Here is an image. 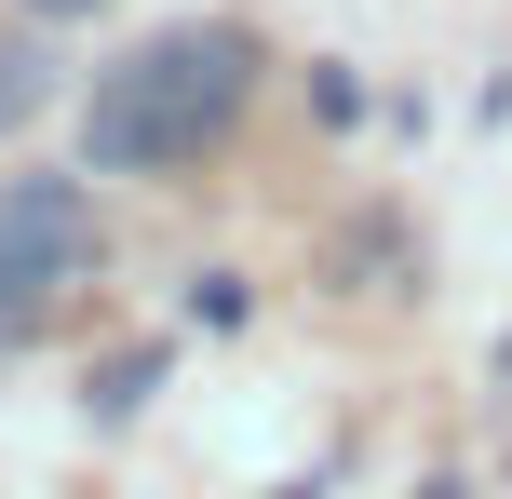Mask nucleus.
Masks as SVG:
<instances>
[{
	"label": "nucleus",
	"mask_w": 512,
	"mask_h": 499,
	"mask_svg": "<svg viewBox=\"0 0 512 499\" xmlns=\"http://www.w3.org/2000/svg\"><path fill=\"white\" fill-rule=\"evenodd\" d=\"M243 95H256V27H216V14L149 27L81 95V176H176L243 122Z\"/></svg>",
	"instance_id": "obj_1"
},
{
	"label": "nucleus",
	"mask_w": 512,
	"mask_h": 499,
	"mask_svg": "<svg viewBox=\"0 0 512 499\" xmlns=\"http://www.w3.org/2000/svg\"><path fill=\"white\" fill-rule=\"evenodd\" d=\"M81 270H95V189L81 176H0V338H27Z\"/></svg>",
	"instance_id": "obj_2"
},
{
	"label": "nucleus",
	"mask_w": 512,
	"mask_h": 499,
	"mask_svg": "<svg viewBox=\"0 0 512 499\" xmlns=\"http://www.w3.org/2000/svg\"><path fill=\"white\" fill-rule=\"evenodd\" d=\"M54 95H68V68H54V41H41V27H14V41H0V135H27V122H41Z\"/></svg>",
	"instance_id": "obj_3"
},
{
	"label": "nucleus",
	"mask_w": 512,
	"mask_h": 499,
	"mask_svg": "<svg viewBox=\"0 0 512 499\" xmlns=\"http://www.w3.org/2000/svg\"><path fill=\"white\" fill-rule=\"evenodd\" d=\"M149 378H162V351H122V365L95 378V419H135V405H149Z\"/></svg>",
	"instance_id": "obj_4"
},
{
	"label": "nucleus",
	"mask_w": 512,
	"mask_h": 499,
	"mask_svg": "<svg viewBox=\"0 0 512 499\" xmlns=\"http://www.w3.org/2000/svg\"><path fill=\"white\" fill-rule=\"evenodd\" d=\"M27 27H81V14H108V0H14Z\"/></svg>",
	"instance_id": "obj_5"
}]
</instances>
